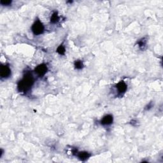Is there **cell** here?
Returning <instances> with one entry per match:
<instances>
[{"label": "cell", "instance_id": "3", "mask_svg": "<svg viewBox=\"0 0 163 163\" xmlns=\"http://www.w3.org/2000/svg\"><path fill=\"white\" fill-rule=\"evenodd\" d=\"M11 69L8 65H1L0 68V76L1 78H8L11 76Z\"/></svg>", "mask_w": 163, "mask_h": 163}, {"label": "cell", "instance_id": "13", "mask_svg": "<svg viewBox=\"0 0 163 163\" xmlns=\"http://www.w3.org/2000/svg\"><path fill=\"white\" fill-rule=\"evenodd\" d=\"M3 150L1 149V156H0V158H1L2 156H3Z\"/></svg>", "mask_w": 163, "mask_h": 163}, {"label": "cell", "instance_id": "6", "mask_svg": "<svg viewBox=\"0 0 163 163\" xmlns=\"http://www.w3.org/2000/svg\"><path fill=\"white\" fill-rule=\"evenodd\" d=\"M113 122V115L111 114H107L104 115V117H102L100 120V124L103 126H110L111 125Z\"/></svg>", "mask_w": 163, "mask_h": 163}, {"label": "cell", "instance_id": "1", "mask_svg": "<svg viewBox=\"0 0 163 163\" xmlns=\"http://www.w3.org/2000/svg\"><path fill=\"white\" fill-rule=\"evenodd\" d=\"M34 82V78L32 74L30 73H26L22 79L19 82L17 85L18 91L20 92H28L33 86Z\"/></svg>", "mask_w": 163, "mask_h": 163}, {"label": "cell", "instance_id": "9", "mask_svg": "<svg viewBox=\"0 0 163 163\" xmlns=\"http://www.w3.org/2000/svg\"><path fill=\"white\" fill-rule=\"evenodd\" d=\"M75 68L77 69H81L84 68V63L80 60H77L74 63Z\"/></svg>", "mask_w": 163, "mask_h": 163}, {"label": "cell", "instance_id": "11", "mask_svg": "<svg viewBox=\"0 0 163 163\" xmlns=\"http://www.w3.org/2000/svg\"><path fill=\"white\" fill-rule=\"evenodd\" d=\"M138 44L139 45V48H143L144 46H145V45L147 44V40H145V38H142L138 42Z\"/></svg>", "mask_w": 163, "mask_h": 163}, {"label": "cell", "instance_id": "5", "mask_svg": "<svg viewBox=\"0 0 163 163\" xmlns=\"http://www.w3.org/2000/svg\"><path fill=\"white\" fill-rule=\"evenodd\" d=\"M116 89L118 92L119 95H123L126 93L127 89V84L124 82V81H121L116 85Z\"/></svg>", "mask_w": 163, "mask_h": 163}, {"label": "cell", "instance_id": "10", "mask_svg": "<svg viewBox=\"0 0 163 163\" xmlns=\"http://www.w3.org/2000/svg\"><path fill=\"white\" fill-rule=\"evenodd\" d=\"M57 52L60 55H65L66 52V48L63 44L60 45L57 48Z\"/></svg>", "mask_w": 163, "mask_h": 163}, {"label": "cell", "instance_id": "7", "mask_svg": "<svg viewBox=\"0 0 163 163\" xmlns=\"http://www.w3.org/2000/svg\"><path fill=\"white\" fill-rule=\"evenodd\" d=\"M76 156L78 157V159H80L81 161H85L86 160L88 159L90 157H91V154L87 152H85V151H84V152H77Z\"/></svg>", "mask_w": 163, "mask_h": 163}, {"label": "cell", "instance_id": "4", "mask_svg": "<svg viewBox=\"0 0 163 163\" xmlns=\"http://www.w3.org/2000/svg\"><path fill=\"white\" fill-rule=\"evenodd\" d=\"M48 71L47 66L45 64H41L34 69V73L40 77H43Z\"/></svg>", "mask_w": 163, "mask_h": 163}, {"label": "cell", "instance_id": "12", "mask_svg": "<svg viewBox=\"0 0 163 163\" xmlns=\"http://www.w3.org/2000/svg\"><path fill=\"white\" fill-rule=\"evenodd\" d=\"M12 1H10V0H1L0 1V4H1L2 6H10Z\"/></svg>", "mask_w": 163, "mask_h": 163}, {"label": "cell", "instance_id": "8", "mask_svg": "<svg viewBox=\"0 0 163 163\" xmlns=\"http://www.w3.org/2000/svg\"><path fill=\"white\" fill-rule=\"evenodd\" d=\"M59 17L58 15V13L57 11H55L52 15H51V22L52 23V24H56L57 22H59Z\"/></svg>", "mask_w": 163, "mask_h": 163}, {"label": "cell", "instance_id": "2", "mask_svg": "<svg viewBox=\"0 0 163 163\" xmlns=\"http://www.w3.org/2000/svg\"><path fill=\"white\" fill-rule=\"evenodd\" d=\"M31 31L36 36L40 35L44 33L45 27L43 23L39 19L36 20L31 26Z\"/></svg>", "mask_w": 163, "mask_h": 163}]
</instances>
